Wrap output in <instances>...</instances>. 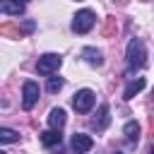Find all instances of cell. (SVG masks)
<instances>
[{"instance_id":"13","label":"cell","mask_w":154,"mask_h":154,"mask_svg":"<svg viewBox=\"0 0 154 154\" xmlns=\"http://www.w3.org/2000/svg\"><path fill=\"white\" fill-rule=\"evenodd\" d=\"M19 142V132L12 128H0V144H14Z\"/></svg>"},{"instance_id":"12","label":"cell","mask_w":154,"mask_h":154,"mask_svg":"<svg viewBox=\"0 0 154 154\" xmlns=\"http://www.w3.org/2000/svg\"><path fill=\"white\" fill-rule=\"evenodd\" d=\"M48 125H51L53 130H60V128L65 125V111H63V108H53L51 116H48Z\"/></svg>"},{"instance_id":"17","label":"cell","mask_w":154,"mask_h":154,"mask_svg":"<svg viewBox=\"0 0 154 154\" xmlns=\"http://www.w3.org/2000/svg\"><path fill=\"white\" fill-rule=\"evenodd\" d=\"M17 2H22V5H24V0H17Z\"/></svg>"},{"instance_id":"15","label":"cell","mask_w":154,"mask_h":154,"mask_svg":"<svg viewBox=\"0 0 154 154\" xmlns=\"http://www.w3.org/2000/svg\"><path fill=\"white\" fill-rule=\"evenodd\" d=\"M60 89H63V79H60V77H51V79H48V91H51V94H58Z\"/></svg>"},{"instance_id":"16","label":"cell","mask_w":154,"mask_h":154,"mask_svg":"<svg viewBox=\"0 0 154 154\" xmlns=\"http://www.w3.org/2000/svg\"><path fill=\"white\" fill-rule=\"evenodd\" d=\"M0 31H2V34H7V36H19V29H14L12 24H2V26H0Z\"/></svg>"},{"instance_id":"19","label":"cell","mask_w":154,"mask_h":154,"mask_svg":"<svg viewBox=\"0 0 154 154\" xmlns=\"http://www.w3.org/2000/svg\"><path fill=\"white\" fill-rule=\"evenodd\" d=\"M0 154H5V152H0Z\"/></svg>"},{"instance_id":"10","label":"cell","mask_w":154,"mask_h":154,"mask_svg":"<svg viewBox=\"0 0 154 154\" xmlns=\"http://www.w3.org/2000/svg\"><path fill=\"white\" fill-rule=\"evenodd\" d=\"M108 120H111V116H108V103H101V106H99V113H96V118H94V128H96V130H106Z\"/></svg>"},{"instance_id":"4","label":"cell","mask_w":154,"mask_h":154,"mask_svg":"<svg viewBox=\"0 0 154 154\" xmlns=\"http://www.w3.org/2000/svg\"><path fill=\"white\" fill-rule=\"evenodd\" d=\"M94 101H96V94L91 89H79L72 99V106H75L77 113H89L94 108Z\"/></svg>"},{"instance_id":"5","label":"cell","mask_w":154,"mask_h":154,"mask_svg":"<svg viewBox=\"0 0 154 154\" xmlns=\"http://www.w3.org/2000/svg\"><path fill=\"white\" fill-rule=\"evenodd\" d=\"M38 94H41V91H38V84L31 82V79H26L24 87H22V106H24V111H31V108L36 106Z\"/></svg>"},{"instance_id":"3","label":"cell","mask_w":154,"mask_h":154,"mask_svg":"<svg viewBox=\"0 0 154 154\" xmlns=\"http://www.w3.org/2000/svg\"><path fill=\"white\" fill-rule=\"evenodd\" d=\"M94 24H96V14L91 10H79L72 17V31H77V34H87Z\"/></svg>"},{"instance_id":"9","label":"cell","mask_w":154,"mask_h":154,"mask_svg":"<svg viewBox=\"0 0 154 154\" xmlns=\"http://www.w3.org/2000/svg\"><path fill=\"white\" fill-rule=\"evenodd\" d=\"M144 87H147V79H144V77H137V79H132V82L125 87L123 96H125V99H135V94H140Z\"/></svg>"},{"instance_id":"14","label":"cell","mask_w":154,"mask_h":154,"mask_svg":"<svg viewBox=\"0 0 154 154\" xmlns=\"http://www.w3.org/2000/svg\"><path fill=\"white\" fill-rule=\"evenodd\" d=\"M123 132H125V137H128L130 142H137V140H140V123H137V120H130V123H125Z\"/></svg>"},{"instance_id":"18","label":"cell","mask_w":154,"mask_h":154,"mask_svg":"<svg viewBox=\"0 0 154 154\" xmlns=\"http://www.w3.org/2000/svg\"><path fill=\"white\" fill-rule=\"evenodd\" d=\"M116 154H120V152H116Z\"/></svg>"},{"instance_id":"8","label":"cell","mask_w":154,"mask_h":154,"mask_svg":"<svg viewBox=\"0 0 154 154\" xmlns=\"http://www.w3.org/2000/svg\"><path fill=\"white\" fill-rule=\"evenodd\" d=\"M82 58H84L91 67H101V65H103V55H101V51H99V48H91V46L82 48Z\"/></svg>"},{"instance_id":"11","label":"cell","mask_w":154,"mask_h":154,"mask_svg":"<svg viewBox=\"0 0 154 154\" xmlns=\"http://www.w3.org/2000/svg\"><path fill=\"white\" fill-rule=\"evenodd\" d=\"M0 12H5V14H22L24 5L17 2V0H0Z\"/></svg>"},{"instance_id":"1","label":"cell","mask_w":154,"mask_h":154,"mask_svg":"<svg viewBox=\"0 0 154 154\" xmlns=\"http://www.w3.org/2000/svg\"><path fill=\"white\" fill-rule=\"evenodd\" d=\"M147 63V48L140 38H132L128 43V70H140L142 65Z\"/></svg>"},{"instance_id":"7","label":"cell","mask_w":154,"mask_h":154,"mask_svg":"<svg viewBox=\"0 0 154 154\" xmlns=\"http://www.w3.org/2000/svg\"><path fill=\"white\" fill-rule=\"evenodd\" d=\"M38 140H41V144L43 147H60V142H63V135H60V130H43L41 135H38Z\"/></svg>"},{"instance_id":"2","label":"cell","mask_w":154,"mask_h":154,"mask_svg":"<svg viewBox=\"0 0 154 154\" xmlns=\"http://www.w3.org/2000/svg\"><path fill=\"white\" fill-rule=\"evenodd\" d=\"M60 65H63V58L58 53H43L36 63V72L38 75H53L60 70Z\"/></svg>"},{"instance_id":"6","label":"cell","mask_w":154,"mask_h":154,"mask_svg":"<svg viewBox=\"0 0 154 154\" xmlns=\"http://www.w3.org/2000/svg\"><path fill=\"white\" fill-rule=\"evenodd\" d=\"M94 147V140L89 137V135H84V132H75L72 135V149L77 152V154H84V152H89Z\"/></svg>"}]
</instances>
